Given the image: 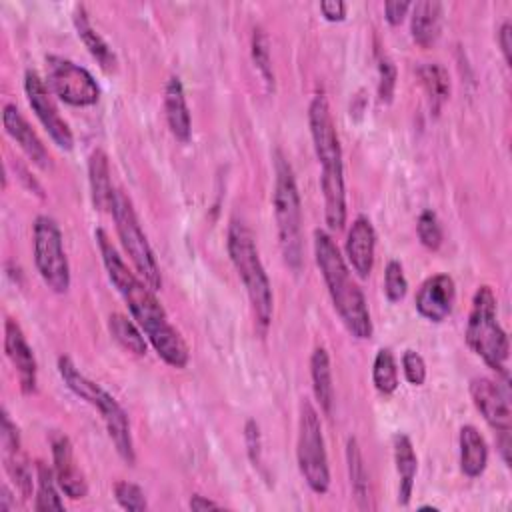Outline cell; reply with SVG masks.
I'll use <instances>...</instances> for the list:
<instances>
[{
    "mask_svg": "<svg viewBox=\"0 0 512 512\" xmlns=\"http://www.w3.org/2000/svg\"><path fill=\"white\" fill-rule=\"evenodd\" d=\"M104 268L108 272L110 282L126 302L132 320L142 328L144 336L152 344V348L158 352V356L172 368H184L188 364L190 352L180 336V332L170 324L166 310L158 302L154 290L128 268V264L122 260L118 250L114 248L112 240L102 228H96L94 232Z\"/></svg>",
    "mask_w": 512,
    "mask_h": 512,
    "instance_id": "cell-1",
    "label": "cell"
},
{
    "mask_svg": "<svg viewBox=\"0 0 512 512\" xmlns=\"http://www.w3.org/2000/svg\"><path fill=\"white\" fill-rule=\"evenodd\" d=\"M308 124L314 142V152L322 168L320 188L324 194V218L330 230H340L346 224V186L340 138L326 96L316 94L308 106Z\"/></svg>",
    "mask_w": 512,
    "mask_h": 512,
    "instance_id": "cell-2",
    "label": "cell"
},
{
    "mask_svg": "<svg viewBox=\"0 0 512 512\" xmlns=\"http://www.w3.org/2000/svg\"><path fill=\"white\" fill-rule=\"evenodd\" d=\"M314 258L328 288L334 310L338 312L346 330L358 340L372 338L374 328L364 292L354 282L350 268L332 236L320 228L314 230Z\"/></svg>",
    "mask_w": 512,
    "mask_h": 512,
    "instance_id": "cell-3",
    "label": "cell"
},
{
    "mask_svg": "<svg viewBox=\"0 0 512 512\" xmlns=\"http://www.w3.org/2000/svg\"><path fill=\"white\" fill-rule=\"evenodd\" d=\"M226 248L228 256L248 292L252 312L256 318V326L264 334L272 320L274 296L268 274L258 256V248L254 242V234L250 226L242 218H232L226 232Z\"/></svg>",
    "mask_w": 512,
    "mask_h": 512,
    "instance_id": "cell-4",
    "label": "cell"
},
{
    "mask_svg": "<svg viewBox=\"0 0 512 512\" xmlns=\"http://www.w3.org/2000/svg\"><path fill=\"white\" fill-rule=\"evenodd\" d=\"M58 372H60L64 384L78 398H82L84 402H88L90 406H94L100 412L118 456L132 466L136 462V452H134L130 420H128L126 410L118 404V400L110 392H106L100 384H96L94 380L84 376L68 356L58 358Z\"/></svg>",
    "mask_w": 512,
    "mask_h": 512,
    "instance_id": "cell-5",
    "label": "cell"
},
{
    "mask_svg": "<svg viewBox=\"0 0 512 512\" xmlns=\"http://www.w3.org/2000/svg\"><path fill=\"white\" fill-rule=\"evenodd\" d=\"M274 218L284 262L298 272L302 266V204L290 162L274 152Z\"/></svg>",
    "mask_w": 512,
    "mask_h": 512,
    "instance_id": "cell-6",
    "label": "cell"
},
{
    "mask_svg": "<svg viewBox=\"0 0 512 512\" xmlns=\"http://www.w3.org/2000/svg\"><path fill=\"white\" fill-rule=\"evenodd\" d=\"M466 344L486 362L488 368L502 374L504 382H508L506 360L510 344L504 328L496 318V296L486 284L474 292L466 324Z\"/></svg>",
    "mask_w": 512,
    "mask_h": 512,
    "instance_id": "cell-7",
    "label": "cell"
},
{
    "mask_svg": "<svg viewBox=\"0 0 512 512\" xmlns=\"http://www.w3.org/2000/svg\"><path fill=\"white\" fill-rule=\"evenodd\" d=\"M110 212L114 218L116 234L122 242V248L126 250L136 274L156 292L162 288V274L160 266L156 262L154 250L142 232V226L138 222L136 210L132 200L124 190H114V198L110 204Z\"/></svg>",
    "mask_w": 512,
    "mask_h": 512,
    "instance_id": "cell-8",
    "label": "cell"
},
{
    "mask_svg": "<svg viewBox=\"0 0 512 512\" xmlns=\"http://www.w3.org/2000/svg\"><path fill=\"white\" fill-rule=\"evenodd\" d=\"M298 468L306 484L316 494H326L330 488V466L326 454V442L316 408L310 400H302L298 418V442H296Z\"/></svg>",
    "mask_w": 512,
    "mask_h": 512,
    "instance_id": "cell-9",
    "label": "cell"
},
{
    "mask_svg": "<svg viewBox=\"0 0 512 512\" xmlns=\"http://www.w3.org/2000/svg\"><path fill=\"white\" fill-rule=\"evenodd\" d=\"M34 238V264L44 280V284L58 294L68 292L70 288V266L64 252L62 232L58 222L48 216L40 214L32 226Z\"/></svg>",
    "mask_w": 512,
    "mask_h": 512,
    "instance_id": "cell-10",
    "label": "cell"
},
{
    "mask_svg": "<svg viewBox=\"0 0 512 512\" xmlns=\"http://www.w3.org/2000/svg\"><path fill=\"white\" fill-rule=\"evenodd\" d=\"M46 80L48 88L70 106H92L100 98V86L94 76L64 56H46Z\"/></svg>",
    "mask_w": 512,
    "mask_h": 512,
    "instance_id": "cell-11",
    "label": "cell"
},
{
    "mask_svg": "<svg viewBox=\"0 0 512 512\" xmlns=\"http://www.w3.org/2000/svg\"><path fill=\"white\" fill-rule=\"evenodd\" d=\"M24 92H26L30 108L34 110L36 118L40 120V124L44 126V130L48 132L52 142L60 150H72L74 134H72L68 122L58 114V108H56L54 100L50 98V92H48L44 80L40 78V74L36 70H26Z\"/></svg>",
    "mask_w": 512,
    "mask_h": 512,
    "instance_id": "cell-12",
    "label": "cell"
},
{
    "mask_svg": "<svg viewBox=\"0 0 512 512\" xmlns=\"http://www.w3.org/2000/svg\"><path fill=\"white\" fill-rule=\"evenodd\" d=\"M470 396L478 412L496 432H510L512 410L508 400V390L490 378H474L470 382Z\"/></svg>",
    "mask_w": 512,
    "mask_h": 512,
    "instance_id": "cell-13",
    "label": "cell"
},
{
    "mask_svg": "<svg viewBox=\"0 0 512 512\" xmlns=\"http://www.w3.org/2000/svg\"><path fill=\"white\" fill-rule=\"evenodd\" d=\"M0 444H2V460H4V468L8 472V476L12 478V482L16 484L18 492L22 494V498L32 496V470L30 464L26 460V456L22 454L20 448V434L16 424L10 420V414L6 410H2V428H0Z\"/></svg>",
    "mask_w": 512,
    "mask_h": 512,
    "instance_id": "cell-14",
    "label": "cell"
},
{
    "mask_svg": "<svg viewBox=\"0 0 512 512\" xmlns=\"http://www.w3.org/2000/svg\"><path fill=\"white\" fill-rule=\"evenodd\" d=\"M456 300V286L448 274H434L422 282L416 292L414 304L422 318L442 322L450 316Z\"/></svg>",
    "mask_w": 512,
    "mask_h": 512,
    "instance_id": "cell-15",
    "label": "cell"
},
{
    "mask_svg": "<svg viewBox=\"0 0 512 512\" xmlns=\"http://www.w3.org/2000/svg\"><path fill=\"white\" fill-rule=\"evenodd\" d=\"M50 446H52V460H54L52 470H54L58 488L72 500L84 498L88 494V484L82 470L76 464L74 450L68 436L60 432H52Z\"/></svg>",
    "mask_w": 512,
    "mask_h": 512,
    "instance_id": "cell-16",
    "label": "cell"
},
{
    "mask_svg": "<svg viewBox=\"0 0 512 512\" xmlns=\"http://www.w3.org/2000/svg\"><path fill=\"white\" fill-rule=\"evenodd\" d=\"M4 350L18 374L20 390L24 394H32L36 390V358L14 318H6L4 322Z\"/></svg>",
    "mask_w": 512,
    "mask_h": 512,
    "instance_id": "cell-17",
    "label": "cell"
},
{
    "mask_svg": "<svg viewBox=\"0 0 512 512\" xmlns=\"http://www.w3.org/2000/svg\"><path fill=\"white\" fill-rule=\"evenodd\" d=\"M2 124L6 134L24 150V154L42 170H48L52 166L50 154L46 146L42 144L36 130L28 124V120L22 116V112L14 104H4L2 108Z\"/></svg>",
    "mask_w": 512,
    "mask_h": 512,
    "instance_id": "cell-18",
    "label": "cell"
},
{
    "mask_svg": "<svg viewBox=\"0 0 512 512\" xmlns=\"http://www.w3.org/2000/svg\"><path fill=\"white\" fill-rule=\"evenodd\" d=\"M376 232L366 216H358L346 236V258L360 278H368L374 266Z\"/></svg>",
    "mask_w": 512,
    "mask_h": 512,
    "instance_id": "cell-19",
    "label": "cell"
},
{
    "mask_svg": "<svg viewBox=\"0 0 512 512\" xmlns=\"http://www.w3.org/2000/svg\"><path fill=\"white\" fill-rule=\"evenodd\" d=\"M164 114L172 136L180 142H188L192 134L190 110L186 104V94L182 80L178 76H170L164 88Z\"/></svg>",
    "mask_w": 512,
    "mask_h": 512,
    "instance_id": "cell-20",
    "label": "cell"
},
{
    "mask_svg": "<svg viewBox=\"0 0 512 512\" xmlns=\"http://www.w3.org/2000/svg\"><path fill=\"white\" fill-rule=\"evenodd\" d=\"M442 28V4L436 0H420L410 6V32L418 46H432Z\"/></svg>",
    "mask_w": 512,
    "mask_h": 512,
    "instance_id": "cell-21",
    "label": "cell"
},
{
    "mask_svg": "<svg viewBox=\"0 0 512 512\" xmlns=\"http://www.w3.org/2000/svg\"><path fill=\"white\" fill-rule=\"evenodd\" d=\"M392 448H394V462H396V472H398V504L406 506L410 502L412 490H414V480L418 472V458L412 446V440L398 432L392 438Z\"/></svg>",
    "mask_w": 512,
    "mask_h": 512,
    "instance_id": "cell-22",
    "label": "cell"
},
{
    "mask_svg": "<svg viewBox=\"0 0 512 512\" xmlns=\"http://www.w3.org/2000/svg\"><path fill=\"white\" fill-rule=\"evenodd\" d=\"M72 20H74V28L78 32V38L84 42L88 52L96 58L100 68L106 70V72H112L116 68V54L112 52L110 44L96 32V28L92 26V22L86 14V8L82 4H76Z\"/></svg>",
    "mask_w": 512,
    "mask_h": 512,
    "instance_id": "cell-23",
    "label": "cell"
},
{
    "mask_svg": "<svg viewBox=\"0 0 512 512\" xmlns=\"http://www.w3.org/2000/svg\"><path fill=\"white\" fill-rule=\"evenodd\" d=\"M460 468L468 478H476L486 470L488 446L476 426L466 424L460 428Z\"/></svg>",
    "mask_w": 512,
    "mask_h": 512,
    "instance_id": "cell-24",
    "label": "cell"
},
{
    "mask_svg": "<svg viewBox=\"0 0 512 512\" xmlns=\"http://www.w3.org/2000/svg\"><path fill=\"white\" fill-rule=\"evenodd\" d=\"M88 182H90V194H92L94 208L100 212L110 210V204L114 198V188H112V180H110L108 156L100 148L94 150L88 158Z\"/></svg>",
    "mask_w": 512,
    "mask_h": 512,
    "instance_id": "cell-25",
    "label": "cell"
},
{
    "mask_svg": "<svg viewBox=\"0 0 512 512\" xmlns=\"http://www.w3.org/2000/svg\"><path fill=\"white\" fill-rule=\"evenodd\" d=\"M310 376H312V390L316 402L320 404L324 414L332 412L334 404V384H332V366L326 348H314L310 356Z\"/></svg>",
    "mask_w": 512,
    "mask_h": 512,
    "instance_id": "cell-26",
    "label": "cell"
},
{
    "mask_svg": "<svg viewBox=\"0 0 512 512\" xmlns=\"http://www.w3.org/2000/svg\"><path fill=\"white\" fill-rule=\"evenodd\" d=\"M346 462H348V476H350V488H352V496L356 500V506L360 510H368L370 508V488H368V472H366V464L362 458V450L360 444L354 436L348 438L346 442Z\"/></svg>",
    "mask_w": 512,
    "mask_h": 512,
    "instance_id": "cell-27",
    "label": "cell"
},
{
    "mask_svg": "<svg viewBox=\"0 0 512 512\" xmlns=\"http://www.w3.org/2000/svg\"><path fill=\"white\" fill-rule=\"evenodd\" d=\"M416 72H418L420 84L430 100V110L434 114H438L450 96V78H448L446 68L438 62H426V64L418 66Z\"/></svg>",
    "mask_w": 512,
    "mask_h": 512,
    "instance_id": "cell-28",
    "label": "cell"
},
{
    "mask_svg": "<svg viewBox=\"0 0 512 512\" xmlns=\"http://www.w3.org/2000/svg\"><path fill=\"white\" fill-rule=\"evenodd\" d=\"M108 330L112 334V338L128 352L136 354V356H144L146 350H148V344L144 338V332L142 328L132 322L128 316L120 314V312H114L108 316Z\"/></svg>",
    "mask_w": 512,
    "mask_h": 512,
    "instance_id": "cell-29",
    "label": "cell"
},
{
    "mask_svg": "<svg viewBox=\"0 0 512 512\" xmlns=\"http://www.w3.org/2000/svg\"><path fill=\"white\" fill-rule=\"evenodd\" d=\"M36 500H34V510L38 512H50V510H64V502L58 496L56 490V476L50 466L44 462H36Z\"/></svg>",
    "mask_w": 512,
    "mask_h": 512,
    "instance_id": "cell-30",
    "label": "cell"
},
{
    "mask_svg": "<svg viewBox=\"0 0 512 512\" xmlns=\"http://www.w3.org/2000/svg\"><path fill=\"white\" fill-rule=\"evenodd\" d=\"M372 380L380 394H392L398 388V366L390 348H380L376 352Z\"/></svg>",
    "mask_w": 512,
    "mask_h": 512,
    "instance_id": "cell-31",
    "label": "cell"
},
{
    "mask_svg": "<svg viewBox=\"0 0 512 512\" xmlns=\"http://www.w3.org/2000/svg\"><path fill=\"white\" fill-rule=\"evenodd\" d=\"M250 52L256 70L262 74L266 90L274 92V68H272V56H270V40L268 34L264 32L262 26H256L252 32V42H250Z\"/></svg>",
    "mask_w": 512,
    "mask_h": 512,
    "instance_id": "cell-32",
    "label": "cell"
},
{
    "mask_svg": "<svg viewBox=\"0 0 512 512\" xmlns=\"http://www.w3.org/2000/svg\"><path fill=\"white\" fill-rule=\"evenodd\" d=\"M416 232L420 242L428 248V250H438L442 246V226L438 216L432 210H424L418 216V224H416Z\"/></svg>",
    "mask_w": 512,
    "mask_h": 512,
    "instance_id": "cell-33",
    "label": "cell"
},
{
    "mask_svg": "<svg viewBox=\"0 0 512 512\" xmlns=\"http://www.w3.org/2000/svg\"><path fill=\"white\" fill-rule=\"evenodd\" d=\"M408 280L404 276V268L398 260H388L384 270V294L390 302H400L406 296Z\"/></svg>",
    "mask_w": 512,
    "mask_h": 512,
    "instance_id": "cell-34",
    "label": "cell"
},
{
    "mask_svg": "<svg viewBox=\"0 0 512 512\" xmlns=\"http://www.w3.org/2000/svg\"><path fill=\"white\" fill-rule=\"evenodd\" d=\"M114 496H116V502L124 510H130V512H142L148 506L142 488L134 482H126V480L116 482L114 484Z\"/></svg>",
    "mask_w": 512,
    "mask_h": 512,
    "instance_id": "cell-35",
    "label": "cell"
},
{
    "mask_svg": "<svg viewBox=\"0 0 512 512\" xmlns=\"http://www.w3.org/2000/svg\"><path fill=\"white\" fill-rule=\"evenodd\" d=\"M396 90V66L388 56H380L378 60V100L382 104L392 102Z\"/></svg>",
    "mask_w": 512,
    "mask_h": 512,
    "instance_id": "cell-36",
    "label": "cell"
},
{
    "mask_svg": "<svg viewBox=\"0 0 512 512\" xmlns=\"http://www.w3.org/2000/svg\"><path fill=\"white\" fill-rule=\"evenodd\" d=\"M402 372L406 380L414 386H422L426 380V362L416 350H406L402 354Z\"/></svg>",
    "mask_w": 512,
    "mask_h": 512,
    "instance_id": "cell-37",
    "label": "cell"
},
{
    "mask_svg": "<svg viewBox=\"0 0 512 512\" xmlns=\"http://www.w3.org/2000/svg\"><path fill=\"white\" fill-rule=\"evenodd\" d=\"M244 442H246V452L254 468L262 466V436H260V426L256 420H248L244 424Z\"/></svg>",
    "mask_w": 512,
    "mask_h": 512,
    "instance_id": "cell-38",
    "label": "cell"
},
{
    "mask_svg": "<svg viewBox=\"0 0 512 512\" xmlns=\"http://www.w3.org/2000/svg\"><path fill=\"white\" fill-rule=\"evenodd\" d=\"M410 6L412 4L406 0H388V2H384V18L388 20V24L398 26L406 18Z\"/></svg>",
    "mask_w": 512,
    "mask_h": 512,
    "instance_id": "cell-39",
    "label": "cell"
},
{
    "mask_svg": "<svg viewBox=\"0 0 512 512\" xmlns=\"http://www.w3.org/2000/svg\"><path fill=\"white\" fill-rule=\"evenodd\" d=\"M320 12L328 22H340L346 16V2L342 0H322Z\"/></svg>",
    "mask_w": 512,
    "mask_h": 512,
    "instance_id": "cell-40",
    "label": "cell"
},
{
    "mask_svg": "<svg viewBox=\"0 0 512 512\" xmlns=\"http://www.w3.org/2000/svg\"><path fill=\"white\" fill-rule=\"evenodd\" d=\"M498 44H500L504 62L510 64V48H512V24H510V20H504L502 26L498 28Z\"/></svg>",
    "mask_w": 512,
    "mask_h": 512,
    "instance_id": "cell-41",
    "label": "cell"
},
{
    "mask_svg": "<svg viewBox=\"0 0 512 512\" xmlns=\"http://www.w3.org/2000/svg\"><path fill=\"white\" fill-rule=\"evenodd\" d=\"M188 506H190L192 510H216V508H220L218 502H214V500H210V498H204V496H200V494H194V496L190 498Z\"/></svg>",
    "mask_w": 512,
    "mask_h": 512,
    "instance_id": "cell-42",
    "label": "cell"
},
{
    "mask_svg": "<svg viewBox=\"0 0 512 512\" xmlns=\"http://www.w3.org/2000/svg\"><path fill=\"white\" fill-rule=\"evenodd\" d=\"M498 434V450L506 466H510V432H496Z\"/></svg>",
    "mask_w": 512,
    "mask_h": 512,
    "instance_id": "cell-43",
    "label": "cell"
},
{
    "mask_svg": "<svg viewBox=\"0 0 512 512\" xmlns=\"http://www.w3.org/2000/svg\"><path fill=\"white\" fill-rule=\"evenodd\" d=\"M12 506H10V492L6 486H2V502H0V512H8Z\"/></svg>",
    "mask_w": 512,
    "mask_h": 512,
    "instance_id": "cell-44",
    "label": "cell"
}]
</instances>
